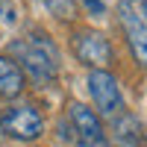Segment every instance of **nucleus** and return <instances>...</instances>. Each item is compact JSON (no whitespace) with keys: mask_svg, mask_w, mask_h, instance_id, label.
I'll return each instance as SVG.
<instances>
[{"mask_svg":"<svg viewBox=\"0 0 147 147\" xmlns=\"http://www.w3.org/2000/svg\"><path fill=\"white\" fill-rule=\"evenodd\" d=\"M24 91V71L15 59L0 56V97H18Z\"/></svg>","mask_w":147,"mask_h":147,"instance_id":"obj_7","label":"nucleus"},{"mask_svg":"<svg viewBox=\"0 0 147 147\" xmlns=\"http://www.w3.org/2000/svg\"><path fill=\"white\" fill-rule=\"evenodd\" d=\"M44 9H50V15L56 18H71L74 15V0H41Z\"/></svg>","mask_w":147,"mask_h":147,"instance_id":"obj_8","label":"nucleus"},{"mask_svg":"<svg viewBox=\"0 0 147 147\" xmlns=\"http://www.w3.org/2000/svg\"><path fill=\"white\" fill-rule=\"evenodd\" d=\"M118 147H138V144H127V141H118Z\"/></svg>","mask_w":147,"mask_h":147,"instance_id":"obj_11","label":"nucleus"},{"mask_svg":"<svg viewBox=\"0 0 147 147\" xmlns=\"http://www.w3.org/2000/svg\"><path fill=\"white\" fill-rule=\"evenodd\" d=\"M88 91L94 106L100 109V115L115 118L118 112H124V94H121V85L109 71H91L88 74Z\"/></svg>","mask_w":147,"mask_h":147,"instance_id":"obj_4","label":"nucleus"},{"mask_svg":"<svg viewBox=\"0 0 147 147\" xmlns=\"http://www.w3.org/2000/svg\"><path fill=\"white\" fill-rule=\"evenodd\" d=\"M0 129L15 141H35L44 132V118L32 103H15L3 112Z\"/></svg>","mask_w":147,"mask_h":147,"instance_id":"obj_3","label":"nucleus"},{"mask_svg":"<svg viewBox=\"0 0 147 147\" xmlns=\"http://www.w3.org/2000/svg\"><path fill=\"white\" fill-rule=\"evenodd\" d=\"M0 21L12 24L15 21V9H12V0H0Z\"/></svg>","mask_w":147,"mask_h":147,"instance_id":"obj_9","label":"nucleus"},{"mask_svg":"<svg viewBox=\"0 0 147 147\" xmlns=\"http://www.w3.org/2000/svg\"><path fill=\"white\" fill-rule=\"evenodd\" d=\"M68 127L74 132L71 138L77 141V147H106V129L88 106L71 103V124Z\"/></svg>","mask_w":147,"mask_h":147,"instance_id":"obj_5","label":"nucleus"},{"mask_svg":"<svg viewBox=\"0 0 147 147\" xmlns=\"http://www.w3.org/2000/svg\"><path fill=\"white\" fill-rule=\"evenodd\" d=\"M118 18H121V30L127 35V44L136 62L147 68V9L141 0H121L118 6Z\"/></svg>","mask_w":147,"mask_h":147,"instance_id":"obj_2","label":"nucleus"},{"mask_svg":"<svg viewBox=\"0 0 147 147\" xmlns=\"http://www.w3.org/2000/svg\"><path fill=\"white\" fill-rule=\"evenodd\" d=\"M144 9H147V6H144Z\"/></svg>","mask_w":147,"mask_h":147,"instance_id":"obj_12","label":"nucleus"},{"mask_svg":"<svg viewBox=\"0 0 147 147\" xmlns=\"http://www.w3.org/2000/svg\"><path fill=\"white\" fill-rule=\"evenodd\" d=\"M82 3L88 6V9H94L97 15H103V3H100V0H82Z\"/></svg>","mask_w":147,"mask_h":147,"instance_id":"obj_10","label":"nucleus"},{"mask_svg":"<svg viewBox=\"0 0 147 147\" xmlns=\"http://www.w3.org/2000/svg\"><path fill=\"white\" fill-rule=\"evenodd\" d=\"M74 50H77V59L82 65H88L94 71H103L109 62H112V44H109V38L103 32H91V30L77 32Z\"/></svg>","mask_w":147,"mask_h":147,"instance_id":"obj_6","label":"nucleus"},{"mask_svg":"<svg viewBox=\"0 0 147 147\" xmlns=\"http://www.w3.org/2000/svg\"><path fill=\"white\" fill-rule=\"evenodd\" d=\"M15 50H18V56H21L24 68H27V74H30L38 85L50 82V80L56 77V59H59V56H56V50H53V44H50L47 35L32 32L27 41H18V44H15Z\"/></svg>","mask_w":147,"mask_h":147,"instance_id":"obj_1","label":"nucleus"}]
</instances>
